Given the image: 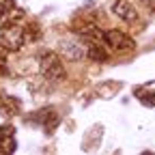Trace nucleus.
Instances as JSON below:
<instances>
[{"instance_id":"obj_7","label":"nucleus","mask_w":155,"mask_h":155,"mask_svg":"<svg viewBox=\"0 0 155 155\" xmlns=\"http://www.w3.org/2000/svg\"><path fill=\"white\" fill-rule=\"evenodd\" d=\"M17 140H15V127L0 125V153H15Z\"/></svg>"},{"instance_id":"obj_11","label":"nucleus","mask_w":155,"mask_h":155,"mask_svg":"<svg viewBox=\"0 0 155 155\" xmlns=\"http://www.w3.org/2000/svg\"><path fill=\"white\" fill-rule=\"evenodd\" d=\"M9 73V65H7V58L5 54H0V75H7Z\"/></svg>"},{"instance_id":"obj_3","label":"nucleus","mask_w":155,"mask_h":155,"mask_svg":"<svg viewBox=\"0 0 155 155\" xmlns=\"http://www.w3.org/2000/svg\"><path fill=\"white\" fill-rule=\"evenodd\" d=\"M101 41L108 50L116 52V54H127L131 50H136V41L125 35L123 30H116V28H110V30H104V37H101Z\"/></svg>"},{"instance_id":"obj_2","label":"nucleus","mask_w":155,"mask_h":155,"mask_svg":"<svg viewBox=\"0 0 155 155\" xmlns=\"http://www.w3.org/2000/svg\"><path fill=\"white\" fill-rule=\"evenodd\" d=\"M39 71H41V78L45 82H63L67 78V71H65V65L61 61V56H58L56 52H43L41 56H39Z\"/></svg>"},{"instance_id":"obj_5","label":"nucleus","mask_w":155,"mask_h":155,"mask_svg":"<svg viewBox=\"0 0 155 155\" xmlns=\"http://www.w3.org/2000/svg\"><path fill=\"white\" fill-rule=\"evenodd\" d=\"M28 121H30V123H37V125H41V127H45V131L52 134L54 127L58 125V121H61V119H58V114H56L52 108H43V110H39V112L30 114Z\"/></svg>"},{"instance_id":"obj_6","label":"nucleus","mask_w":155,"mask_h":155,"mask_svg":"<svg viewBox=\"0 0 155 155\" xmlns=\"http://www.w3.org/2000/svg\"><path fill=\"white\" fill-rule=\"evenodd\" d=\"M112 13L116 17H121L123 22H136L138 19V11H136V7L129 2V0H114L112 2Z\"/></svg>"},{"instance_id":"obj_1","label":"nucleus","mask_w":155,"mask_h":155,"mask_svg":"<svg viewBox=\"0 0 155 155\" xmlns=\"http://www.w3.org/2000/svg\"><path fill=\"white\" fill-rule=\"evenodd\" d=\"M26 43V22H24V11L13 7V11L5 17L0 26V48L7 52H17Z\"/></svg>"},{"instance_id":"obj_8","label":"nucleus","mask_w":155,"mask_h":155,"mask_svg":"<svg viewBox=\"0 0 155 155\" xmlns=\"http://www.w3.org/2000/svg\"><path fill=\"white\" fill-rule=\"evenodd\" d=\"M86 45H88L86 56L91 58V61H95V63H106L108 61V52L104 50V45H99V41H91Z\"/></svg>"},{"instance_id":"obj_10","label":"nucleus","mask_w":155,"mask_h":155,"mask_svg":"<svg viewBox=\"0 0 155 155\" xmlns=\"http://www.w3.org/2000/svg\"><path fill=\"white\" fill-rule=\"evenodd\" d=\"M13 7H15L13 0H0V19H5V17L13 11Z\"/></svg>"},{"instance_id":"obj_9","label":"nucleus","mask_w":155,"mask_h":155,"mask_svg":"<svg viewBox=\"0 0 155 155\" xmlns=\"http://www.w3.org/2000/svg\"><path fill=\"white\" fill-rule=\"evenodd\" d=\"M19 112V101L15 99V97H9L5 95L2 99H0V114H5V116H13Z\"/></svg>"},{"instance_id":"obj_4","label":"nucleus","mask_w":155,"mask_h":155,"mask_svg":"<svg viewBox=\"0 0 155 155\" xmlns=\"http://www.w3.org/2000/svg\"><path fill=\"white\" fill-rule=\"evenodd\" d=\"M58 50L69 61H82L88 52V45H86V41H78V39H61Z\"/></svg>"}]
</instances>
